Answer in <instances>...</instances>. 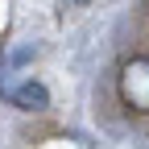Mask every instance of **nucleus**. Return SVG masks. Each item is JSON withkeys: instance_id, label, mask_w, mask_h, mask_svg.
Wrapping results in <instances>:
<instances>
[{"instance_id": "nucleus-1", "label": "nucleus", "mask_w": 149, "mask_h": 149, "mask_svg": "<svg viewBox=\"0 0 149 149\" xmlns=\"http://www.w3.org/2000/svg\"><path fill=\"white\" fill-rule=\"evenodd\" d=\"M120 100L128 112H149V58L145 54L120 66Z\"/></svg>"}, {"instance_id": "nucleus-2", "label": "nucleus", "mask_w": 149, "mask_h": 149, "mask_svg": "<svg viewBox=\"0 0 149 149\" xmlns=\"http://www.w3.org/2000/svg\"><path fill=\"white\" fill-rule=\"evenodd\" d=\"M13 104L25 108V112H46L50 108V91L37 83V79H29V83H21V87L13 91Z\"/></svg>"}]
</instances>
